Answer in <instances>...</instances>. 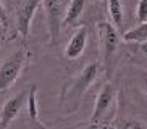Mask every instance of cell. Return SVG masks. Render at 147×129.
Listing matches in <instances>:
<instances>
[{"instance_id": "obj_1", "label": "cell", "mask_w": 147, "mask_h": 129, "mask_svg": "<svg viewBox=\"0 0 147 129\" xmlns=\"http://www.w3.org/2000/svg\"><path fill=\"white\" fill-rule=\"evenodd\" d=\"M100 68H102L100 61H91L84 68L79 69L71 79H68L63 84L58 100H60L61 107L66 110L68 115H71V113L79 110L86 92L97 81V77L100 74Z\"/></svg>"}, {"instance_id": "obj_2", "label": "cell", "mask_w": 147, "mask_h": 129, "mask_svg": "<svg viewBox=\"0 0 147 129\" xmlns=\"http://www.w3.org/2000/svg\"><path fill=\"white\" fill-rule=\"evenodd\" d=\"M118 105H120V92H118L117 86L112 81H105L97 94L94 112L91 115L89 123L97 124L100 129H105L117 118Z\"/></svg>"}, {"instance_id": "obj_3", "label": "cell", "mask_w": 147, "mask_h": 129, "mask_svg": "<svg viewBox=\"0 0 147 129\" xmlns=\"http://www.w3.org/2000/svg\"><path fill=\"white\" fill-rule=\"evenodd\" d=\"M29 63L31 50L26 45V42H23L0 63V94L10 90L16 84V81L20 79V76L28 68Z\"/></svg>"}, {"instance_id": "obj_4", "label": "cell", "mask_w": 147, "mask_h": 129, "mask_svg": "<svg viewBox=\"0 0 147 129\" xmlns=\"http://www.w3.org/2000/svg\"><path fill=\"white\" fill-rule=\"evenodd\" d=\"M97 39H99V52H100V64L107 71L110 77L113 73V64L121 45V32L112 24L110 21H99L97 23Z\"/></svg>"}, {"instance_id": "obj_5", "label": "cell", "mask_w": 147, "mask_h": 129, "mask_svg": "<svg viewBox=\"0 0 147 129\" xmlns=\"http://www.w3.org/2000/svg\"><path fill=\"white\" fill-rule=\"evenodd\" d=\"M71 0H42L40 3L45 13V23L49 28L50 44H57L61 34V23L66 15L68 5Z\"/></svg>"}, {"instance_id": "obj_6", "label": "cell", "mask_w": 147, "mask_h": 129, "mask_svg": "<svg viewBox=\"0 0 147 129\" xmlns=\"http://www.w3.org/2000/svg\"><path fill=\"white\" fill-rule=\"evenodd\" d=\"M42 0H23L18 5L16 11H15V32L16 36L23 39H28L31 32V24L36 16V11L39 8Z\"/></svg>"}, {"instance_id": "obj_7", "label": "cell", "mask_w": 147, "mask_h": 129, "mask_svg": "<svg viewBox=\"0 0 147 129\" xmlns=\"http://www.w3.org/2000/svg\"><path fill=\"white\" fill-rule=\"evenodd\" d=\"M28 94H29V87L21 90V92H18V94H15L13 97H10L3 103V107L0 110V129H8L10 124L18 118L20 112L26 105Z\"/></svg>"}, {"instance_id": "obj_8", "label": "cell", "mask_w": 147, "mask_h": 129, "mask_svg": "<svg viewBox=\"0 0 147 129\" xmlns=\"http://www.w3.org/2000/svg\"><path fill=\"white\" fill-rule=\"evenodd\" d=\"M87 42H89V28L86 24H79L78 29L74 31L73 36L69 37L68 44L65 45V50H63L65 58L69 61L81 58L87 47Z\"/></svg>"}, {"instance_id": "obj_9", "label": "cell", "mask_w": 147, "mask_h": 129, "mask_svg": "<svg viewBox=\"0 0 147 129\" xmlns=\"http://www.w3.org/2000/svg\"><path fill=\"white\" fill-rule=\"evenodd\" d=\"M89 2L91 0H71L68 10H66V15L63 18V23H61V29L63 28H78L81 24V16Z\"/></svg>"}, {"instance_id": "obj_10", "label": "cell", "mask_w": 147, "mask_h": 129, "mask_svg": "<svg viewBox=\"0 0 147 129\" xmlns=\"http://www.w3.org/2000/svg\"><path fill=\"white\" fill-rule=\"evenodd\" d=\"M107 15L112 23L121 34H123V28H125V0H107Z\"/></svg>"}, {"instance_id": "obj_11", "label": "cell", "mask_w": 147, "mask_h": 129, "mask_svg": "<svg viewBox=\"0 0 147 129\" xmlns=\"http://www.w3.org/2000/svg\"><path fill=\"white\" fill-rule=\"evenodd\" d=\"M105 129H147V123L142 118L136 116H123V118H115Z\"/></svg>"}, {"instance_id": "obj_12", "label": "cell", "mask_w": 147, "mask_h": 129, "mask_svg": "<svg viewBox=\"0 0 147 129\" xmlns=\"http://www.w3.org/2000/svg\"><path fill=\"white\" fill-rule=\"evenodd\" d=\"M26 107H28V116H29V120L32 121L36 126H39L40 129H45L44 124L40 123V120H39V110H37V86H36V84L29 86V94H28Z\"/></svg>"}, {"instance_id": "obj_13", "label": "cell", "mask_w": 147, "mask_h": 129, "mask_svg": "<svg viewBox=\"0 0 147 129\" xmlns=\"http://www.w3.org/2000/svg\"><path fill=\"white\" fill-rule=\"evenodd\" d=\"M121 39L128 44H141L147 40V21L138 23V26L131 28L129 31H125L121 34Z\"/></svg>"}, {"instance_id": "obj_14", "label": "cell", "mask_w": 147, "mask_h": 129, "mask_svg": "<svg viewBox=\"0 0 147 129\" xmlns=\"http://www.w3.org/2000/svg\"><path fill=\"white\" fill-rule=\"evenodd\" d=\"M134 19L138 23L147 21V0H139L134 11Z\"/></svg>"}, {"instance_id": "obj_15", "label": "cell", "mask_w": 147, "mask_h": 129, "mask_svg": "<svg viewBox=\"0 0 147 129\" xmlns=\"http://www.w3.org/2000/svg\"><path fill=\"white\" fill-rule=\"evenodd\" d=\"M0 24L5 26L11 29V19H10V13H8V8L7 5L3 3V0H0Z\"/></svg>"}, {"instance_id": "obj_16", "label": "cell", "mask_w": 147, "mask_h": 129, "mask_svg": "<svg viewBox=\"0 0 147 129\" xmlns=\"http://www.w3.org/2000/svg\"><path fill=\"white\" fill-rule=\"evenodd\" d=\"M10 31H11V29H8V28H5V26L0 24V47H2L5 42H8L10 39L18 37L15 32H10Z\"/></svg>"}, {"instance_id": "obj_17", "label": "cell", "mask_w": 147, "mask_h": 129, "mask_svg": "<svg viewBox=\"0 0 147 129\" xmlns=\"http://www.w3.org/2000/svg\"><path fill=\"white\" fill-rule=\"evenodd\" d=\"M138 79H139V86H141L142 94L147 97V69H144V68L138 69Z\"/></svg>"}, {"instance_id": "obj_18", "label": "cell", "mask_w": 147, "mask_h": 129, "mask_svg": "<svg viewBox=\"0 0 147 129\" xmlns=\"http://www.w3.org/2000/svg\"><path fill=\"white\" fill-rule=\"evenodd\" d=\"M134 45H136V52H141V55L144 56V60L147 63V40L141 44H134Z\"/></svg>"}, {"instance_id": "obj_19", "label": "cell", "mask_w": 147, "mask_h": 129, "mask_svg": "<svg viewBox=\"0 0 147 129\" xmlns=\"http://www.w3.org/2000/svg\"><path fill=\"white\" fill-rule=\"evenodd\" d=\"M73 129H100L97 124H92V123H87V124H82L78 126V128H73Z\"/></svg>"}, {"instance_id": "obj_20", "label": "cell", "mask_w": 147, "mask_h": 129, "mask_svg": "<svg viewBox=\"0 0 147 129\" xmlns=\"http://www.w3.org/2000/svg\"><path fill=\"white\" fill-rule=\"evenodd\" d=\"M92 2H99V0H92Z\"/></svg>"}]
</instances>
